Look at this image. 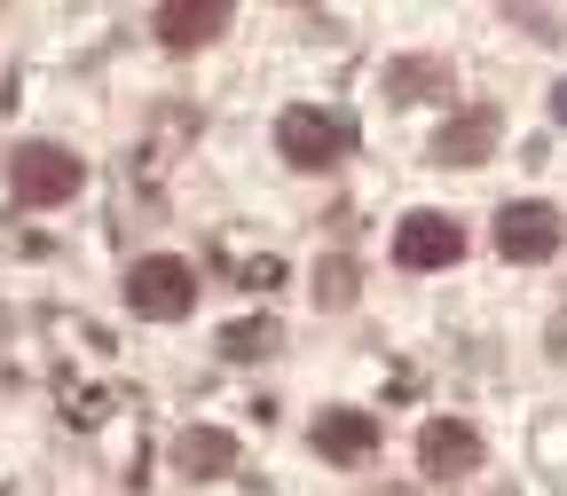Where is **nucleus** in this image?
Listing matches in <instances>:
<instances>
[{
	"label": "nucleus",
	"instance_id": "1",
	"mask_svg": "<svg viewBox=\"0 0 567 496\" xmlns=\"http://www.w3.org/2000/svg\"><path fill=\"white\" fill-rule=\"evenodd\" d=\"M126 308L151 316V323H182V316L197 308V268H189L182 252L134 260V268H126Z\"/></svg>",
	"mask_w": 567,
	"mask_h": 496
},
{
	"label": "nucleus",
	"instance_id": "2",
	"mask_svg": "<svg viewBox=\"0 0 567 496\" xmlns=\"http://www.w3.org/2000/svg\"><path fill=\"white\" fill-rule=\"evenodd\" d=\"M80 182H87V166H80V151H63V142H24V151L9 158L17 205H71Z\"/></svg>",
	"mask_w": 567,
	"mask_h": 496
},
{
	"label": "nucleus",
	"instance_id": "3",
	"mask_svg": "<svg viewBox=\"0 0 567 496\" xmlns=\"http://www.w3.org/2000/svg\"><path fill=\"white\" fill-rule=\"evenodd\" d=\"M276 151H284V166L323 174V166L347 158V126H339L331 111H316V103H292V111L276 118Z\"/></svg>",
	"mask_w": 567,
	"mask_h": 496
},
{
	"label": "nucleus",
	"instance_id": "4",
	"mask_svg": "<svg viewBox=\"0 0 567 496\" xmlns=\"http://www.w3.org/2000/svg\"><path fill=\"white\" fill-rule=\"evenodd\" d=\"M496 252H505V260H551L559 252V213L544 205V197H528V205H505V213H496Z\"/></svg>",
	"mask_w": 567,
	"mask_h": 496
},
{
	"label": "nucleus",
	"instance_id": "5",
	"mask_svg": "<svg viewBox=\"0 0 567 496\" xmlns=\"http://www.w3.org/2000/svg\"><path fill=\"white\" fill-rule=\"evenodd\" d=\"M465 252V229L450 221V213H410L402 237H394V260L402 268H450Z\"/></svg>",
	"mask_w": 567,
	"mask_h": 496
},
{
	"label": "nucleus",
	"instance_id": "6",
	"mask_svg": "<svg viewBox=\"0 0 567 496\" xmlns=\"http://www.w3.org/2000/svg\"><path fill=\"white\" fill-rule=\"evenodd\" d=\"M417 465L434 473V480L473 473V465H481V434H473L465 417H425V434H417Z\"/></svg>",
	"mask_w": 567,
	"mask_h": 496
},
{
	"label": "nucleus",
	"instance_id": "7",
	"mask_svg": "<svg viewBox=\"0 0 567 496\" xmlns=\"http://www.w3.org/2000/svg\"><path fill=\"white\" fill-rule=\"evenodd\" d=\"M151 32L166 48H205V40L229 32V9H221V0H166V9L151 17Z\"/></svg>",
	"mask_w": 567,
	"mask_h": 496
},
{
	"label": "nucleus",
	"instance_id": "8",
	"mask_svg": "<svg viewBox=\"0 0 567 496\" xmlns=\"http://www.w3.org/2000/svg\"><path fill=\"white\" fill-rule=\"evenodd\" d=\"M316 450H323L331 465H363V457L379 450V417H363V410H323Z\"/></svg>",
	"mask_w": 567,
	"mask_h": 496
},
{
	"label": "nucleus",
	"instance_id": "9",
	"mask_svg": "<svg viewBox=\"0 0 567 496\" xmlns=\"http://www.w3.org/2000/svg\"><path fill=\"white\" fill-rule=\"evenodd\" d=\"M488 151H496V111H481V103L457 111V118L442 126V142H434V158H442V166H481Z\"/></svg>",
	"mask_w": 567,
	"mask_h": 496
},
{
	"label": "nucleus",
	"instance_id": "10",
	"mask_svg": "<svg viewBox=\"0 0 567 496\" xmlns=\"http://www.w3.org/2000/svg\"><path fill=\"white\" fill-rule=\"evenodd\" d=\"M174 465H182L189 480H213V473H229V465H237V442L221 434V425H189V434L174 442Z\"/></svg>",
	"mask_w": 567,
	"mask_h": 496
},
{
	"label": "nucleus",
	"instance_id": "11",
	"mask_svg": "<svg viewBox=\"0 0 567 496\" xmlns=\"http://www.w3.org/2000/svg\"><path fill=\"white\" fill-rule=\"evenodd\" d=\"M386 95H450V63H394L386 71Z\"/></svg>",
	"mask_w": 567,
	"mask_h": 496
},
{
	"label": "nucleus",
	"instance_id": "12",
	"mask_svg": "<svg viewBox=\"0 0 567 496\" xmlns=\"http://www.w3.org/2000/svg\"><path fill=\"white\" fill-rule=\"evenodd\" d=\"M268 347H276V323L268 316H245V323L221 331V354H237V363H252V354H268Z\"/></svg>",
	"mask_w": 567,
	"mask_h": 496
},
{
	"label": "nucleus",
	"instance_id": "13",
	"mask_svg": "<svg viewBox=\"0 0 567 496\" xmlns=\"http://www.w3.org/2000/svg\"><path fill=\"white\" fill-rule=\"evenodd\" d=\"M316 300H331V308L354 300V268H347V260H323V268H316Z\"/></svg>",
	"mask_w": 567,
	"mask_h": 496
},
{
	"label": "nucleus",
	"instance_id": "14",
	"mask_svg": "<svg viewBox=\"0 0 567 496\" xmlns=\"http://www.w3.org/2000/svg\"><path fill=\"white\" fill-rule=\"evenodd\" d=\"M245 283H252V292H260V283H284V260H252V268H245Z\"/></svg>",
	"mask_w": 567,
	"mask_h": 496
},
{
	"label": "nucleus",
	"instance_id": "15",
	"mask_svg": "<svg viewBox=\"0 0 567 496\" xmlns=\"http://www.w3.org/2000/svg\"><path fill=\"white\" fill-rule=\"evenodd\" d=\"M551 118H559V126H567V80H559V87H551Z\"/></svg>",
	"mask_w": 567,
	"mask_h": 496
}]
</instances>
